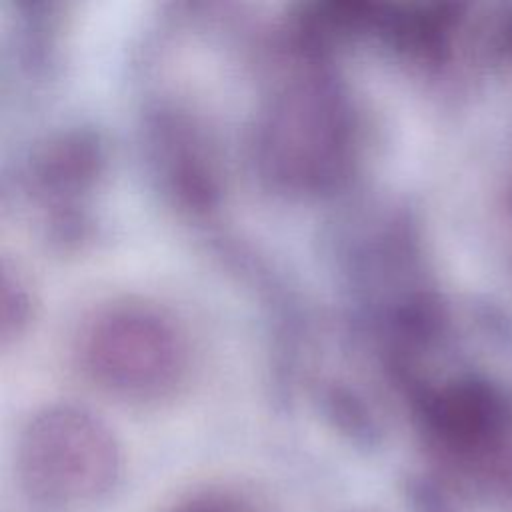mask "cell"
<instances>
[{
    "instance_id": "obj_3",
    "label": "cell",
    "mask_w": 512,
    "mask_h": 512,
    "mask_svg": "<svg viewBox=\"0 0 512 512\" xmlns=\"http://www.w3.org/2000/svg\"><path fill=\"white\" fill-rule=\"evenodd\" d=\"M78 358L84 374L126 402L170 398L188 374V344L176 322L144 302H116L82 326Z\"/></svg>"
},
{
    "instance_id": "obj_1",
    "label": "cell",
    "mask_w": 512,
    "mask_h": 512,
    "mask_svg": "<svg viewBox=\"0 0 512 512\" xmlns=\"http://www.w3.org/2000/svg\"><path fill=\"white\" fill-rule=\"evenodd\" d=\"M288 50V48H286ZM252 130V160L272 190L324 196L340 190L358 158V118L330 58L294 50Z\"/></svg>"
},
{
    "instance_id": "obj_9",
    "label": "cell",
    "mask_w": 512,
    "mask_h": 512,
    "mask_svg": "<svg viewBox=\"0 0 512 512\" xmlns=\"http://www.w3.org/2000/svg\"><path fill=\"white\" fill-rule=\"evenodd\" d=\"M494 50L500 54L502 60L512 64V14L506 16L496 34H494Z\"/></svg>"
},
{
    "instance_id": "obj_4",
    "label": "cell",
    "mask_w": 512,
    "mask_h": 512,
    "mask_svg": "<svg viewBox=\"0 0 512 512\" xmlns=\"http://www.w3.org/2000/svg\"><path fill=\"white\" fill-rule=\"evenodd\" d=\"M106 164L100 136L68 128L38 144L22 168V190L44 212L48 236L76 244L88 234V200Z\"/></svg>"
},
{
    "instance_id": "obj_2",
    "label": "cell",
    "mask_w": 512,
    "mask_h": 512,
    "mask_svg": "<svg viewBox=\"0 0 512 512\" xmlns=\"http://www.w3.org/2000/svg\"><path fill=\"white\" fill-rule=\"evenodd\" d=\"M122 476L112 428L90 408L54 402L36 410L16 442L24 496L48 510H78L106 500Z\"/></svg>"
},
{
    "instance_id": "obj_8",
    "label": "cell",
    "mask_w": 512,
    "mask_h": 512,
    "mask_svg": "<svg viewBox=\"0 0 512 512\" xmlns=\"http://www.w3.org/2000/svg\"><path fill=\"white\" fill-rule=\"evenodd\" d=\"M166 512H260L256 504L232 488H200L176 500Z\"/></svg>"
},
{
    "instance_id": "obj_7",
    "label": "cell",
    "mask_w": 512,
    "mask_h": 512,
    "mask_svg": "<svg viewBox=\"0 0 512 512\" xmlns=\"http://www.w3.org/2000/svg\"><path fill=\"white\" fill-rule=\"evenodd\" d=\"M406 500L412 512H464L466 496L432 470L408 480Z\"/></svg>"
},
{
    "instance_id": "obj_5",
    "label": "cell",
    "mask_w": 512,
    "mask_h": 512,
    "mask_svg": "<svg viewBox=\"0 0 512 512\" xmlns=\"http://www.w3.org/2000/svg\"><path fill=\"white\" fill-rule=\"evenodd\" d=\"M146 148L164 194L182 210L208 214L220 202V174L202 128L174 106L146 118Z\"/></svg>"
},
{
    "instance_id": "obj_6",
    "label": "cell",
    "mask_w": 512,
    "mask_h": 512,
    "mask_svg": "<svg viewBox=\"0 0 512 512\" xmlns=\"http://www.w3.org/2000/svg\"><path fill=\"white\" fill-rule=\"evenodd\" d=\"M34 302L30 286L24 276L4 262L2 266V312H0V340L2 346H8L20 338L32 320Z\"/></svg>"
}]
</instances>
